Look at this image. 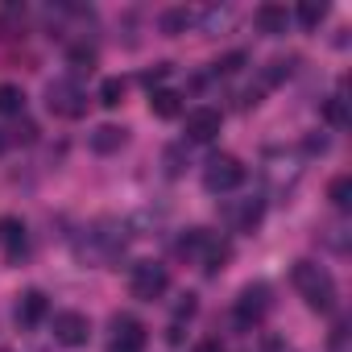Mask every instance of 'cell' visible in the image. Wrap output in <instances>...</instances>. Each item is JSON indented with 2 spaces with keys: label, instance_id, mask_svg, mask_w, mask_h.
<instances>
[{
  "label": "cell",
  "instance_id": "4fadbf2b",
  "mask_svg": "<svg viewBox=\"0 0 352 352\" xmlns=\"http://www.w3.org/2000/svg\"><path fill=\"white\" fill-rule=\"evenodd\" d=\"M149 112L162 116V120H174V116L183 112V96L179 91H153L149 96Z\"/></svg>",
  "mask_w": 352,
  "mask_h": 352
},
{
  "label": "cell",
  "instance_id": "603a6c76",
  "mask_svg": "<svg viewBox=\"0 0 352 352\" xmlns=\"http://www.w3.org/2000/svg\"><path fill=\"white\" fill-rule=\"evenodd\" d=\"M166 75H170V67H166V63H157L153 71H145V75H141V83H145V87H153V83H162Z\"/></svg>",
  "mask_w": 352,
  "mask_h": 352
},
{
  "label": "cell",
  "instance_id": "9a60e30c",
  "mask_svg": "<svg viewBox=\"0 0 352 352\" xmlns=\"http://www.w3.org/2000/svg\"><path fill=\"white\" fill-rule=\"evenodd\" d=\"M124 145V129H116V124H100L96 133H91V149L96 153H112V149H120Z\"/></svg>",
  "mask_w": 352,
  "mask_h": 352
},
{
  "label": "cell",
  "instance_id": "d4e9b609",
  "mask_svg": "<svg viewBox=\"0 0 352 352\" xmlns=\"http://www.w3.org/2000/svg\"><path fill=\"white\" fill-rule=\"evenodd\" d=\"M191 352H220V344H216V340H204V344H195Z\"/></svg>",
  "mask_w": 352,
  "mask_h": 352
},
{
  "label": "cell",
  "instance_id": "5bb4252c",
  "mask_svg": "<svg viewBox=\"0 0 352 352\" xmlns=\"http://www.w3.org/2000/svg\"><path fill=\"white\" fill-rule=\"evenodd\" d=\"M21 112H25L21 83H0V116H21Z\"/></svg>",
  "mask_w": 352,
  "mask_h": 352
},
{
  "label": "cell",
  "instance_id": "8fae6325",
  "mask_svg": "<svg viewBox=\"0 0 352 352\" xmlns=\"http://www.w3.org/2000/svg\"><path fill=\"white\" fill-rule=\"evenodd\" d=\"M0 249H5L13 261L25 257V224L17 216H0Z\"/></svg>",
  "mask_w": 352,
  "mask_h": 352
},
{
  "label": "cell",
  "instance_id": "7402d4cb",
  "mask_svg": "<svg viewBox=\"0 0 352 352\" xmlns=\"http://www.w3.org/2000/svg\"><path fill=\"white\" fill-rule=\"evenodd\" d=\"M241 63H245V54H228L216 63V75H232V71H241Z\"/></svg>",
  "mask_w": 352,
  "mask_h": 352
},
{
  "label": "cell",
  "instance_id": "484cf974",
  "mask_svg": "<svg viewBox=\"0 0 352 352\" xmlns=\"http://www.w3.org/2000/svg\"><path fill=\"white\" fill-rule=\"evenodd\" d=\"M108 352H141V348H120V344H112Z\"/></svg>",
  "mask_w": 352,
  "mask_h": 352
},
{
  "label": "cell",
  "instance_id": "3957f363",
  "mask_svg": "<svg viewBox=\"0 0 352 352\" xmlns=\"http://www.w3.org/2000/svg\"><path fill=\"white\" fill-rule=\"evenodd\" d=\"M183 253L199 257V261H204V274H216V270H224V261H228V245H224L220 236L204 232V228H191V232L183 236Z\"/></svg>",
  "mask_w": 352,
  "mask_h": 352
},
{
  "label": "cell",
  "instance_id": "7a4b0ae2",
  "mask_svg": "<svg viewBox=\"0 0 352 352\" xmlns=\"http://www.w3.org/2000/svg\"><path fill=\"white\" fill-rule=\"evenodd\" d=\"M241 183H245V166H241V157H232V153H212V157L204 162V187H208L212 195L236 191Z\"/></svg>",
  "mask_w": 352,
  "mask_h": 352
},
{
  "label": "cell",
  "instance_id": "e0dca14e",
  "mask_svg": "<svg viewBox=\"0 0 352 352\" xmlns=\"http://www.w3.org/2000/svg\"><path fill=\"white\" fill-rule=\"evenodd\" d=\"M124 91H129V83H124L120 75H112V79L100 83V104H104V108H120V104H124Z\"/></svg>",
  "mask_w": 352,
  "mask_h": 352
},
{
  "label": "cell",
  "instance_id": "30bf717a",
  "mask_svg": "<svg viewBox=\"0 0 352 352\" xmlns=\"http://www.w3.org/2000/svg\"><path fill=\"white\" fill-rule=\"evenodd\" d=\"M253 25H257L261 34H270V38H282V34L290 30V13H286V5H261V9L253 13Z\"/></svg>",
  "mask_w": 352,
  "mask_h": 352
},
{
  "label": "cell",
  "instance_id": "52a82bcc",
  "mask_svg": "<svg viewBox=\"0 0 352 352\" xmlns=\"http://www.w3.org/2000/svg\"><path fill=\"white\" fill-rule=\"evenodd\" d=\"M87 336H91L87 315H79V311H58V315H54V340H58V344H67V348H83Z\"/></svg>",
  "mask_w": 352,
  "mask_h": 352
},
{
  "label": "cell",
  "instance_id": "8992f818",
  "mask_svg": "<svg viewBox=\"0 0 352 352\" xmlns=\"http://www.w3.org/2000/svg\"><path fill=\"white\" fill-rule=\"evenodd\" d=\"M265 311H270V286H261V282L245 286L241 298H236V323H245V327L249 323H261Z\"/></svg>",
  "mask_w": 352,
  "mask_h": 352
},
{
  "label": "cell",
  "instance_id": "ac0fdd59",
  "mask_svg": "<svg viewBox=\"0 0 352 352\" xmlns=\"http://www.w3.org/2000/svg\"><path fill=\"white\" fill-rule=\"evenodd\" d=\"M323 17H327V5H323V0H302V5H298V21H302L307 30H315Z\"/></svg>",
  "mask_w": 352,
  "mask_h": 352
},
{
  "label": "cell",
  "instance_id": "5b68a950",
  "mask_svg": "<svg viewBox=\"0 0 352 352\" xmlns=\"http://www.w3.org/2000/svg\"><path fill=\"white\" fill-rule=\"evenodd\" d=\"M166 286H170V274H166V265H157V261H141V265H133V274H129V290H133V298H141V302L162 298Z\"/></svg>",
  "mask_w": 352,
  "mask_h": 352
},
{
  "label": "cell",
  "instance_id": "ffe728a7",
  "mask_svg": "<svg viewBox=\"0 0 352 352\" xmlns=\"http://www.w3.org/2000/svg\"><path fill=\"white\" fill-rule=\"evenodd\" d=\"M323 116L336 124V129H344L348 124V104H344V91H336L331 100H327V108H323Z\"/></svg>",
  "mask_w": 352,
  "mask_h": 352
},
{
  "label": "cell",
  "instance_id": "cb8c5ba5",
  "mask_svg": "<svg viewBox=\"0 0 352 352\" xmlns=\"http://www.w3.org/2000/svg\"><path fill=\"white\" fill-rule=\"evenodd\" d=\"M344 344H348V331L336 327V336H331V352H344Z\"/></svg>",
  "mask_w": 352,
  "mask_h": 352
},
{
  "label": "cell",
  "instance_id": "4316f807",
  "mask_svg": "<svg viewBox=\"0 0 352 352\" xmlns=\"http://www.w3.org/2000/svg\"><path fill=\"white\" fill-rule=\"evenodd\" d=\"M0 149H5V137H0Z\"/></svg>",
  "mask_w": 352,
  "mask_h": 352
},
{
  "label": "cell",
  "instance_id": "6da1fadb",
  "mask_svg": "<svg viewBox=\"0 0 352 352\" xmlns=\"http://www.w3.org/2000/svg\"><path fill=\"white\" fill-rule=\"evenodd\" d=\"M294 290L307 298V307L311 311H331L336 307V278L323 270V265H315V261H294Z\"/></svg>",
  "mask_w": 352,
  "mask_h": 352
},
{
  "label": "cell",
  "instance_id": "9c48e42d",
  "mask_svg": "<svg viewBox=\"0 0 352 352\" xmlns=\"http://www.w3.org/2000/svg\"><path fill=\"white\" fill-rule=\"evenodd\" d=\"M46 311H50V298H46L42 290H25V294L17 298V323H21V327H38V323L46 319Z\"/></svg>",
  "mask_w": 352,
  "mask_h": 352
},
{
  "label": "cell",
  "instance_id": "d6986e66",
  "mask_svg": "<svg viewBox=\"0 0 352 352\" xmlns=\"http://www.w3.org/2000/svg\"><path fill=\"white\" fill-rule=\"evenodd\" d=\"M187 25H191V13H187V9H170V13H162V34H170V38L183 34Z\"/></svg>",
  "mask_w": 352,
  "mask_h": 352
},
{
  "label": "cell",
  "instance_id": "ba28073f",
  "mask_svg": "<svg viewBox=\"0 0 352 352\" xmlns=\"http://www.w3.org/2000/svg\"><path fill=\"white\" fill-rule=\"evenodd\" d=\"M220 108H191L187 112V141H216L220 137Z\"/></svg>",
  "mask_w": 352,
  "mask_h": 352
},
{
  "label": "cell",
  "instance_id": "44dd1931",
  "mask_svg": "<svg viewBox=\"0 0 352 352\" xmlns=\"http://www.w3.org/2000/svg\"><path fill=\"white\" fill-rule=\"evenodd\" d=\"M67 58H71V67H75L79 75H83V71L91 75V67H96V50H91V46H75V50H71Z\"/></svg>",
  "mask_w": 352,
  "mask_h": 352
},
{
  "label": "cell",
  "instance_id": "277c9868",
  "mask_svg": "<svg viewBox=\"0 0 352 352\" xmlns=\"http://www.w3.org/2000/svg\"><path fill=\"white\" fill-rule=\"evenodd\" d=\"M46 108H50L54 116L75 120V116L87 112V96H83V87H79L75 79H54V83L46 87Z\"/></svg>",
  "mask_w": 352,
  "mask_h": 352
},
{
  "label": "cell",
  "instance_id": "2e32d148",
  "mask_svg": "<svg viewBox=\"0 0 352 352\" xmlns=\"http://www.w3.org/2000/svg\"><path fill=\"white\" fill-rule=\"evenodd\" d=\"M327 199H331V208H340V212L352 208V179H348V174H336V179L327 183Z\"/></svg>",
  "mask_w": 352,
  "mask_h": 352
},
{
  "label": "cell",
  "instance_id": "7c38bea8",
  "mask_svg": "<svg viewBox=\"0 0 352 352\" xmlns=\"http://www.w3.org/2000/svg\"><path fill=\"white\" fill-rule=\"evenodd\" d=\"M112 344H120V348H145V323L141 319H133V315H116L112 319Z\"/></svg>",
  "mask_w": 352,
  "mask_h": 352
}]
</instances>
